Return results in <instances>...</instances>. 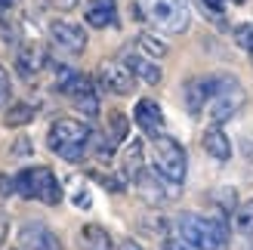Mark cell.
Segmentation results:
<instances>
[{"mask_svg": "<svg viewBox=\"0 0 253 250\" xmlns=\"http://www.w3.org/2000/svg\"><path fill=\"white\" fill-rule=\"evenodd\" d=\"M151 161H155V170L161 179H167L170 185H182L185 179V148L170 139V136H155V148H151Z\"/></svg>", "mask_w": 253, "mask_h": 250, "instance_id": "4", "label": "cell"}, {"mask_svg": "<svg viewBox=\"0 0 253 250\" xmlns=\"http://www.w3.org/2000/svg\"><path fill=\"white\" fill-rule=\"evenodd\" d=\"M126 139V118L121 115V111H111L108 115V148H115V145H121Z\"/></svg>", "mask_w": 253, "mask_h": 250, "instance_id": "19", "label": "cell"}, {"mask_svg": "<svg viewBox=\"0 0 253 250\" xmlns=\"http://www.w3.org/2000/svg\"><path fill=\"white\" fill-rule=\"evenodd\" d=\"M9 93H12V83H9V71L0 65V102L3 99H9Z\"/></svg>", "mask_w": 253, "mask_h": 250, "instance_id": "24", "label": "cell"}, {"mask_svg": "<svg viewBox=\"0 0 253 250\" xmlns=\"http://www.w3.org/2000/svg\"><path fill=\"white\" fill-rule=\"evenodd\" d=\"M71 198H74V204L84 207V210L93 204V198H90V192H86V189H74V195H71Z\"/></svg>", "mask_w": 253, "mask_h": 250, "instance_id": "25", "label": "cell"}, {"mask_svg": "<svg viewBox=\"0 0 253 250\" xmlns=\"http://www.w3.org/2000/svg\"><path fill=\"white\" fill-rule=\"evenodd\" d=\"M6 127H22V124H28V121H34V105H25V102H19V105H12L9 111H6Z\"/></svg>", "mask_w": 253, "mask_h": 250, "instance_id": "22", "label": "cell"}, {"mask_svg": "<svg viewBox=\"0 0 253 250\" xmlns=\"http://www.w3.org/2000/svg\"><path fill=\"white\" fill-rule=\"evenodd\" d=\"M12 192H16V179L0 176V195H12Z\"/></svg>", "mask_w": 253, "mask_h": 250, "instance_id": "29", "label": "cell"}, {"mask_svg": "<svg viewBox=\"0 0 253 250\" xmlns=\"http://www.w3.org/2000/svg\"><path fill=\"white\" fill-rule=\"evenodd\" d=\"M81 244H84V250H111V235L102 226H84Z\"/></svg>", "mask_w": 253, "mask_h": 250, "instance_id": "18", "label": "cell"}, {"mask_svg": "<svg viewBox=\"0 0 253 250\" xmlns=\"http://www.w3.org/2000/svg\"><path fill=\"white\" fill-rule=\"evenodd\" d=\"M12 3H16V0H0V6H12Z\"/></svg>", "mask_w": 253, "mask_h": 250, "instance_id": "32", "label": "cell"}, {"mask_svg": "<svg viewBox=\"0 0 253 250\" xmlns=\"http://www.w3.org/2000/svg\"><path fill=\"white\" fill-rule=\"evenodd\" d=\"M133 115H136L139 130H145L148 136H161V130H164V115H161V105L155 102V99H139Z\"/></svg>", "mask_w": 253, "mask_h": 250, "instance_id": "12", "label": "cell"}, {"mask_svg": "<svg viewBox=\"0 0 253 250\" xmlns=\"http://www.w3.org/2000/svg\"><path fill=\"white\" fill-rule=\"evenodd\" d=\"M19 241L25 250H59V238L41 222H28L19 232Z\"/></svg>", "mask_w": 253, "mask_h": 250, "instance_id": "11", "label": "cell"}, {"mask_svg": "<svg viewBox=\"0 0 253 250\" xmlns=\"http://www.w3.org/2000/svg\"><path fill=\"white\" fill-rule=\"evenodd\" d=\"M235 3H244V0H235Z\"/></svg>", "mask_w": 253, "mask_h": 250, "instance_id": "33", "label": "cell"}, {"mask_svg": "<svg viewBox=\"0 0 253 250\" xmlns=\"http://www.w3.org/2000/svg\"><path fill=\"white\" fill-rule=\"evenodd\" d=\"M46 142L59 158L81 161L86 145H90V127H86L84 121H74V118H59V121H53V127H49Z\"/></svg>", "mask_w": 253, "mask_h": 250, "instance_id": "3", "label": "cell"}, {"mask_svg": "<svg viewBox=\"0 0 253 250\" xmlns=\"http://www.w3.org/2000/svg\"><path fill=\"white\" fill-rule=\"evenodd\" d=\"M16 192L22 198H37L43 204H59L62 201V189H59V179L53 176L49 167H28L16 176Z\"/></svg>", "mask_w": 253, "mask_h": 250, "instance_id": "5", "label": "cell"}, {"mask_svg": "<svg viewBox=\"0 0 253 250\" xmlns=\"http://www.w3.org/2000/svg\"><path fill=\"white\" fill-rule=\"evenodd\" d=\"M43 62H46L43 46H37V43H25V46H19L16 65H19V71L25 74V78H34V74L43 68Z\"/></svg>", "mask_w": 253, "mask_h": 250, "instance_id": "14", "label": "cell"}, {"mask_svg": "<svg viewBox=\"0 0 253 250\" xmlns=\"http://www.w3.org/2000/svg\"><path fill=\"white\" fill-rule=\"evenodd\" d=\"M235 43L241 49H247V53H253V22H244L235 28Z\"/></svg>", "mask_w": 253, "mask_h": 250, "instance_id": "23", "label": "cell"}, {"mask_svg": "<svg viewBox=\"0 0 253 250\" xmlns=\"http://www.w3.org/2000/svg\"><path fill=\"white\" fill-rule=\"evenodd\" d=\"M244 105V90L235 78H222L219 81V90L213 93V99L207 102V115L213 124H222L229 121L232 115H238V108Z\"/></svg>", "mask_w": 253, "mask_h": 250, "instance_id": "6", "label": "cell"}, {"mask_svg": "<svg viewBox=\"0 0 253 250\" xmlns=\"http://www.w3.org/2000/svg\"><path fill=\"white\" fill-rule=\"evenodd\" d=\"M164 250H192V244H185L182 238H164Z\"/></svg>", "mask_w": 253, "mask_h": 250, "instance_id": "27", "label": "cell"}, {"mask_svg": "<svg viewBox=\"0 0 253 250\" xmlns=\"http://www.w3.org/2000/svg\"><path fill=\"white\" fill-rule=\"evenodd\" d=\"M115 250H142V247H139L136 241H121V244H118Z\"/></svg>", "mask_w": 253, "mask_h": 250, "instance_id": "31", "label": "cell"}, {"mask_svg": "<svg viewBox=\"0 0 253 250\" xmlns=\"http://www.w3.org/2000/svg\"><path fill=\"white\" fill-rule=\"evenodd\" d=\"M99 81H102V86L108 93H118V96H130L136 90V74L124 62H102Z\"/></svg>", "mask_w": 253, "mask_h": 250, "instance_id": "8", "label": "cell"}, {"mask_svg": "<svg viewBox=\"0 0 253 250\" xmlns=\"http://www.w3.org/2000/svg\"><path fill=\"white\" fill-rule=\"evenodd\" d=\"M121 170H124L126 179H139V173H142V142H139V139H133L130 145L124 148V155H121Z\"/></svg>", "mask_w": 253, "mask_h": 250, "instance_id": "17", "label": "cell"}, {"mask_svg": "<svg viewBox=\"0 0 253 250\" xmlns=\"http://www.w3.org/2000/svg\"><path fill=\"white\" fill-rule=\"evenodd\" d=\"M124 65L130 68L139 81H145V83H151V86L161 83V68L155 65V59L145 56V53H133V49H130V53H124Z\"/></svg>", "mask_w": 253, "mask_h": 250, "instance_id": "13", "label": "cell"}, {"mask_svg": "<svg viewBox=\"0 0 253 250\" xmlns=\"http://www.w3.org/2000/svg\"><path fill=\"white\" fill-rule=\"evenodd\" d=\"M136 19L155 25L164 34H182L192 22L185 0H136Z\"/></svg>", "mask_w": 253, "mask_h": 250, "instance_id": "1", "label": "cell"}, {"mask_svg": "<svg viewBox=\"0 0 253 250\" xmlns=\"http://www.w3.org/2000/svg\"><path fill=\"white\" fill-rule=\"evenodd\" d=\"M219 81L222 78H198V81H192L185 86V105H188L192 115H198V111L213 99V93L219 90Z\"/></svg>", "mask_w": 253, "mask_h": 250, "instance_id": "10", "label": "cell"}, {"mask_svg": "<svg viewBox=\"0 0 253 250\" xmlns=\"http://www.w3.org/2000/svg\"><path fill=\"white\" fill-rule=\"evenodd\" d=\"M201 3H204L213 16H222V9H225V0H201Z\"/></svg>", "mask_w": 253, "mask_h": 250, "instance_id": "28", "label": "cell"}, {"mask_svg": "<svg viewBox=\"0 0 253 250\" xmlns=\"http://www.w3.org/2000/svg\"><path fill=\"white\" fill-rule=\"evenodd\" d=\"M84 19H86V25H93V28L115 25V0H90L86 9H84Z\"/></svg>", "mask_w": 253, "mask_h": 250, "instance_id": "15", "label": "cell"}, {"mask_svg": "<svg viewBox=\"0 0 253 250\" xmlns=\"http://www.w3.org/2000/svg\"><path fill=\"white\" fill-rule=\"evenodd\" d=\"M46 3L53 6V9H59V12H68V9H74V6H78L81 0H46Z\"/></svg>", "mask_w": 253, "mask_h": 250, "instance_id": "26", "label": "cell"}, {"mask_svg": "<svg viewBox=\"0 0 253 250\" xmlns=\"http://www.w3.org/2000/svg\"><path fill=\"white\" fill-rule=\"evenodd\" d=\"M136 43H139V49H142L145 56H151V59H161V56H167V43L164 41H158L155 34H148V31H142L136 37Z\"/></svg>", "mask_w": 253, "mask_h": 250, "instance_id": "20", "label": "cell"}, {"mask_svg": "<svg viewBox=\"0 0 253 250\" xmlns=\"http://www.w3.org/2000/svg\"><path fill=\"white\" fill-rule=\"evenodd\" d=\"M204 152L210 158H216V161H229L232 158V142H229V136L219 130V124H213L210 130H204Z\"/></svg>", "mask_w": 253, "mask_h": 250, "instance_id": "16", "label": "cell"}, {"mask_svg": "<svg viewBox=\"0 0 253 250\" xmlns=\"http://www.w3.org/2000/svg\"><path fill=\"white\" fill-rule=\"evenodd\" d=\"M179 238L198 250H225L229 247V229L216 216H201V213H185L179 216Z\"/></svg>", "mask_w": 253, "mask_h": 250, "instance_id": "2", "label": "cell"}, {"mask_svg": "<svg viewBox=\"0 0 253 250\" xmlns=\"http://www.w3.org/2000/svg\"><path fill=\"white\" fill-rule=\"evenodd\" d=\"M59 93H65L84 115H96L99 111V99H96V90H93V81L86 78V74L62 71L59 74Z\"/></svg>", "mask_w": 253, "mask_h": 250, "instance_id": "7", "label": "cell"}, {"mask_svg": "<svg viewBox=\"0 0 253 250\" xmlns=\"http://www.w3.org/2000/svg\"><path fill=\"white\" fill-rule=\"evenodd\" d=\"M49 37H53V43L59 49H65V53L78 56L86 49V31L81 28V25L74 22H65V19H56L53 25H49Z\"/></svg>", "mask_w": 253, "mask_h": 250, "instance_id": "9", "label": "cell"}, {"mask_svg": "<svg viewBox=\"0 0 253 250\" xmlns=\"http://www.w3.org/2000/svg\"><path fill=\"white\" fill-rule=\"evenodd\" d=\"M6 229H9V226H6V216L0 213V247H3V241H6Z\"/></svg>", "mask_w": 253, "mask_h": 250, "instance_id": "30", "label": "cell"}, {"mask_svg": "<svg viewBox=\"0 0 253 250\" xmlns=\"http://www.w3.org/2000/svg\"><path fill=\"white\" fill-rule=\"evenodd\" d=\"M235 226L241 235H253V198L235 207Z\"/></svg>", "mask_w": 253, "mask_h": 250, "instance_id": "21", "label": "cell"}]
</instances>
